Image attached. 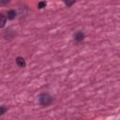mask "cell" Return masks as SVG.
I'll use <instances>...</instances> for the list:
<instances>
[{
	"label": "cell",
	"mask_w": 120,
	"mask_h": 120,
	"mask_svg": "<svg viewBox=\"0 0 120 120\" xmlns=\"http://www.w3.org/2000/svg\"><path fill=\"white\" fill-rule=\"evenodd\" d=\"M39 104L42 105V106H48L52 103V98L48 94V93H42L40 96H39Z\"/></svg>",
	"instance_id": "cell-1"
},
{
	"label": "cell",
	"mask_w": 120,
	"mask_h": 120,
	"mask_svg": "<svg viewBox=\"0 0 120 120\" xmlns=\"http://www.w3.org/2000/svg\"><path fill=\"white\" fill-rule=\"evenodd\" d=\"M74 38L76 41L80 42V41H82L83 38H84V34L82 32V31H78L75 35H74Z\"/></svg>",
	"instance_id": "cell-2"
},
{
	"label": "cell",
	"mask_w": 120,
	"mask_h": 120,
	"mask_svg": "<svg viewBox=\"0 0 120 120\" xmlns=\"http://www.w3.org/2000/svg\"><path fill=\"white\" fill-rule=\"evenodd\" d=\"M16 64L20 68H24L25 67V61H24V59L22 57H20V56L16 58Z\"/></svg>",
	"instance_id": "cell-3"
},
{
	"label": "cell",
	"mask_w": 120,
	"mask_h": 120,
	"mask_svg": "<svg viewBox=\"0 0 120 120\" xmlns=\"http://www.w3.org/2000/svg\"><path fill=\"white\" fill-rule=\"evenodd\" d=\"M15 17H16V11H15V10L11 9V10H8V11L7 18H8V20H13V19H15Z\"/></svg>",
	"instance_id": "cell-4"
},
{
	"label": "cell",
	"mask_w": 120,
	"mask_h": 120,
	"mask_svg": "<svg viewBox=\"0 0 120 120\" xmlns=\"http://www.w3.org/2000/svg\"><path fill=\"white\" fill-rule=\"evenodd\" d=\"M6 22H7V17L4 14H0V28L6 25Z\"/></svg>",
	"instance_id": "cell-5"
},
{
	"label": "cell",
	"mask_w": 120,
	"mask_h": 120,
	"mask_svg": "<svg viewBox=\"0 0 120 120\" xmlns=\"http://www.w3.org/2000/svg\"><path fill=\"white\" fill-rule=\"evenodd\" d=\"M63 1L66 4V6H68V7H71L76 2V0H63Z\"/></svg>",
	"instance_id": "cell-6"
},
{
	"label": "cell",
	"mask_w": 120,
	"mask_h": 120,
	"mask_svg": "<svg viewBox=\"0 0 120 120\" xmlns=\"http://www.w3.org/2000/svg\"><path fill=\"white\" fill-rule=\"evenodd\" d=\"M45 7H46V2H45V1H41V2H39L38 5V8H45Z\"/></svg>",
	"instance_id": "cell-7"
},
{
	"label": "cell",
	"mask_w": 120,
	"mask_h": 120,
	"mask_svg": "<svg viewBox=\"0 0 120 120\" xmlns=\"http://www.w3.org/2000/svg\"><path fill=\"white\" fill-rule=\"evenodd\" d=\"M7 107H5V106H1L0 107V115H2L4 112H7Z\"/></svg>",
	"instance_id": "cell-8"
},
{
	"label": "cell",
	"mask_w": 120,
	"mask_h": 120,
	"mask_svg": "<svg viewBox=\"0 0 120 120\" xmlns=\"http://www.w3.org/2000/svg\"><path fill=\"white\" fill-rule=\"evenodd\" d=\"M9 2H10V0H0V5L5 6V5H8Z\"/></svg>",
	"instance_id": "cell-9"
}]
</instances>
